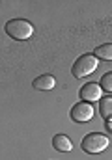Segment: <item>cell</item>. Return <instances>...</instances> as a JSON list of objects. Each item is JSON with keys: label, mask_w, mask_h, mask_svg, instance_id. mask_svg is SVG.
Here are the masks:
<instances>
[{"label": "cell", "mask_w": 112, "mask_h": 160, "mask_svg": "<svg viewBox=\"0 0 112 160\" xmlns=\"http://www.w3.org/2000/svg\"><path fill=\"white\" fill-rule=\"evenodd\" d=\"M6 34H8L11 39L24 41L34 34V26H32V22H28L26 19H11V21L6 22Z\"/></svg>", "instance_id": "obj_1"}, {"label": "cell", "mask_w": 112, "mask_h": 160, "mask_svg": "<svg viewBox=\"0 0 112 160\" xmlns=\"http://www.w3.org/2000/svg\"><path fill=\"white\" fill-rule=\"evenodd\" d=\"M97 58L93 54H82L75 60L73 67H71V73H73L75 78H84L88 75H92L95 69H97Z\"/></svg>", "instance_id": "obj_2"}, {"label": "cell", "mask_w": 112, "mask_h": 160, "mask_svg": "<svg viewBox=\"0 0 112 160\" xmlns=\"http://www.w3.org/2000/svg\"><path fill=\"white\" fill-rule=\"evenodd\" d=\"M109 145H110V140L101 132H92V134L84 136V140H82V151L90 153V155H97V153L105 151Z\"/></svg>", "instance_id": "obj_3"}, {"label": "cell", "mask_w": 112, "mask_h": 160, "mask_svg": "<svg viewBox=\"0 0 112 160\" xmlns=\"http://www.w3.org/2000/svg\"><path fill=\"white\" fill-rule=\"evenodd\" d=\"M69 116L77 123H86V121H90L93 118V106L90 102H84V101L82 102H77L73 108H71Z\"/></svg>", "instance_id": "obj_4"}, {"label": "cell", "mask_w": 112, "mask_h": 160, "mask_svg": "<svg viewBox=\"0 0 112 160\" xmlns=\"http://www.w3.org/2000/svg\"><path fill=\"white\" fill-rule=\"evenodd\" d=\"M101 91H103V89H101L99 84L90 82V84H86V86L80 88L78 95H80V99H82L84 102H92V101H99V99H101Z\"/></svg>", "instance_id": "obj_5"}, {"label": "cell", "mask_w": 112, "mask_h": 160, "mask_svg": "<svg viewBox=\"0 0 112 160\" xmlns=\"http://www.w3.org/2000/svg\"><path fill=\"white\" fill-rule=\"evenodd\" d=\"M52 147L56 151H62V153H69L73 149V142L66 136V134H56L52 138Z\"/></svg>", "instance_id": "obj_6"}, {"label": "cell", "mask_w": 112, "mask_h": 160, "mask_svg": "<svg viewBox=\"0 0 112 160\" xmlns=\"http://www.w3.org/2000/svg\"><path fill=\"white\" fill-rule=\"evenodd\" d=\"M32 86L36 88V89H43V91H47V89H52L54 86H56V80L54 77H51V75H41V77H37L34 82H32Z\"/></svg>", "instance_id": "obj_7"}, {"label": "cell", "mask_w": 112, "mask_h": 160, "mask_svg": "<svg viewBox=\"0 0 112 160\" xmlns=\"http://www.w3.org/2000/svg\"><path fill=\"white\" fill-rule=\"evenodd\" d=\"M99 114L105 119H112V97H101L99 99Z\"/></svg>", "instance_id": "obj_8"}, {"label": "cell", "mask_w": 112, "mask_h": 160, "mask_svg": "<svg viewBox=\"0 0 112 160\" xmlns=\"http://www.w3.org/2000/svg\"><path fill=\"white\" fill-rule=\"evenodd\" d=\"M93 56H95L97 60H107V62H110V60H112V43L99 45V47L95 48Z\"/></svg>", "instance_id": "obj_9"}, {"label": "cell", "mask_w": 112, "mask_h": 160, "mask_svg": "<svg viewBox=\"0 0 112 160\" xmlns=\"http://www.w3.org/2000/svg\"><path fill=\"white\" fill-rule=\"evenodd\" d=\"M99 86H101V89H105V91L112 93V71L101 77V80H99Z\"/></svg>", "instance_id": "obj_10"}, {"label": "cell", "mask_w": 112, "mask_h": 160, "mask_svg": "<svg viewBox=\"0 0 112 160\" xmlns=\"http://www.w3.org/2000/svg\"><path fill=\"white\" fill-rule=\"evenodd\" d=\"M107 121H109V123H107V127H109V128L112 130V119H107Z\"/></svg>", "instance_id": "obj_11"}]
</instances>
